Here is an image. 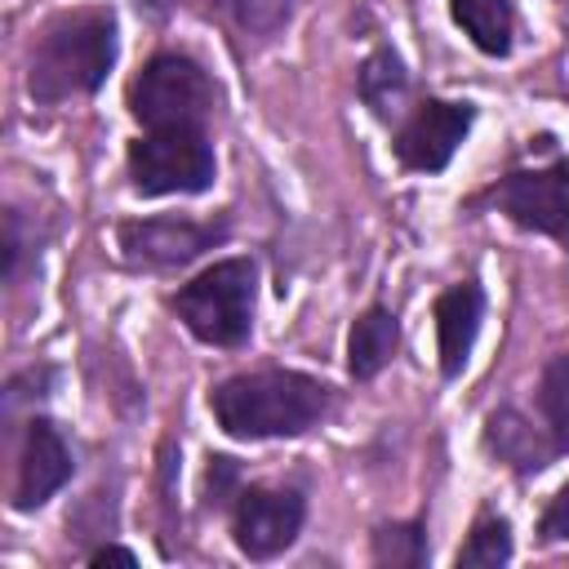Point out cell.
<instances>
[{
    "label": "cell",
    "instance_id": "4fadbf2b",
    "mask_svg": "<svg viewBox=\"0 0 569 569\" xmlns=\"http://www.w3.org/2000/svg\"><path fill=\"white\" fill-rule=\"evenodd\" d=\"M396 347H400V320H396V311L382 307V302L365 307L351 320V329H347V369H351V378L356 382L378 378L396 360Z\"/></svg>",
    "mask_w": 569,
    "mask_h": 569
},
{
    "label": "cell",
    "instance_id": "603a6c76",
    "mask_svg": "<svg viewBox=\"0 0 569 569\" xmlns=\"http://www.w3.org/2000/svg\"><path fill=\"white\" fill-rule=\"evenodd\" d=\"M89 565H138V556L129 547H98L89 556Z\"/></svg>",
    "mask_w": 569,
    "mask_h": 569
},
{
    "label": "cell",
    "instance_id": "7a4b0ae2",
    "mask_svg": "<svg viewBox=\"0 0 569 569\" xmlns=\"http://www.w3.org/2000/svg\"><path fill=\"white\" fill-rule=\"evenodd\" d=\"M120 53V22L107 4L67 9L49 18L31 44L27 62V93L44 107L67 98H89L102 89Z\"/></svg>",
    "mask_w": 569,
    "mask_h": 569
},
{
    "label": "cell",
    "instance_id": "ffe728a7",
    "mask_svg": "<svg viewBox=\"0 0 569 569\" xmlns=\"http://www.w3.org/2000/svg\"><path fill=\"white\" fill-rule=\"evenodd\" d=\"M27 222L18 209L4 213V284H18L22 280V258H27Z\"/></svg>",
    "mask_w": 569,
    "mask_h": 569
},
{
    "label": "cell",
    "instance_id": "d6986e66",
    "mask_svg": "<svg viewBox=\"0 0 569 569\" xmlns=\"http://www.w3.org/2000/svg\"><path fill=\"white\" fill-rule=\"evenodd\" d=\"M373 565L391 569H418L427 565V525L422 520H391L373 529Z\"/></svg>",
    "mask_w": 569,
    "mask_h": 569
},
{
    "label": "cell",
    "instance_id": "3957f363",
    "mask_svg": "<svg viewBox=\"0 0 569 569\" xmlns=\"http://www.w3.org/2000/svg\"><path fill=\"white\" fill-rule=\"evenodd\" d=\"M258 307V267L253 258H222L191 276L178 293H169V311L187 325L196 342L236 351L253 333Z\"/></svg>",
    "mask_w": 569,
    "mask_h": 569
},
{
    "label": "cell",
    "instance_id": "7c38bea8",
    "mask_svg": "<svg viewBox=\"0 0 569 569\" xmlns=\"http://www.w3.org/2000/svg\"><path fill=\"white\" fill-rule=\"evenodd\" d=\"M485 449L498 458V462H507L511 471H520V476H533V471H542V467H551L556 458H560V449L551 445V436H547V427H533L520 409H493L489 418H485Z\"/></svg>",
    "mask_w": 569,
    "mask_h": 569
},
{
    "label": "cell",
    "instance_id": "8992f818",
    "mask_svg": "<svg viewBox=\"0 0 569 569\" xmlns=\"http://www.w3.org/2000/svg\"><path fill=\"white\" fill-rule=\"evenodd\" d=\"M307 498L280 485H244L231 502V542L249 560H276L302 533Z\"/></svg>",
    "mask_w": 569,
    "mask_h": 569
},
{
    "label": "cell",
    "instance_id": "e0dca14e",
    "mask_svg": "<svg viewBox=\"0 0 569 569\" xmlns=\"http://www.w3.org/2000/svg\"><path fill=\"white\" fill-rule=\"evenodd\" d=\"M511 551H516V542H511V525H507L502 516L485 511V516H476V525H471L467 542L458 547L453 565H458V569H498V565L511 560Z\"/></svg>",
    "mask_w": 569,
    "mask_h": 569
},
{
    "label": "cell",
    "instance_id": "44dd1931",
    "mask_svg": "<svg viewBox=\"0 0 569 569\" xmlns=\"http://www.w3.org/2000/svg\"><path fill=\"white\" fill-rule=\"evenodd\" d=\"M538 538L542 542H569V480L556 489V498L547 502L542 520H538Z\"/></svg>",
    "mask_w": 569,
    "mask_h": 569
},
{
    "label": "cell",
    "instance_id": "30bf717a",
    "mask_svg": "<svg viewBox=\"0 0 569 569\" xmlns=\"http://www.w3.org/2000/svg\"><path fill=\"white\" fill-rule=\"evenodd\" d=\"M76 471L71 445L49 418H31L18 449V476H13V511H40Z\"/></svg>",
    "mask_w": 569,
    "mask_h": 569
},
{
    "label": "cell",
    "instance_id": "5b68a950",
    "mask_svg": "<svg viewBox=\"0 0 569 569\" xmlns=\"http://www.w3.org/2000/svg\"><path fill=\"white\" fill-rule=\"evenodd\" d=\"M129 187L138 196H200L218 178L204 129H147L129 142Z\"/></svg>",
    "mask_w": 569,
    "mask_h": 569
},
{
    "label": "cell",
    "instance_id": "7402d4cb",
    "mask_svg": "<svg viewBox=\"0 0 569 569\" xmlns=\"http://www.w3.org/2000/svg\"><path fill=\"white\" fill-rule=\"evenodd\" d=\"M240 480V467H236V458H222V453H213L209 458V467H204V493H209V502L218 507V502H227V493H231V485Z\"/></svg>",
    "mask_w": 569,
    "mask_h": 569
},
{
    "label": "cell",
    "instance_id": "9c48e42d",
    "mask_svg": "<svg viewBox=\"0 0 569 569\" xmlns=\"http://www.w3.org/2000/svg\"><path fill=\"white\" fill-rule=\"evenodd\" d=\"M227 236V227L218 222H191V218H133L120 222L116 240L129 267L142 271H173L187 267L191 258H200L204 249H213Z\"/></svg>",
    "mask_w": 569,
    "mask_h": 569
},
{
    "label": "cell",
    "instance_id": "ba28073f",
    "mask_svg": "<svg viewBox=\"0 0 569 569\" xmlns=\"http://www.w3.org/2000/svg\"><path fill=\"white\" fill-rule=\"evenodd\" d=\"M476 107L471 102H449V98H422L391 138V151L405 169L413 173H440L453 151L462 147V138L471 133Z\"/></svg>",
    "mask_w": 569,
    "mask_h": 569
},
{
    "label": "cell",
    "instance_id": "5bb4252c",
    "mask_svg": "<svg viewBox=\"0 0 569 569\" xmlns=\"http://www.w3.org/2000/svg\"><path fill=\"white\" fill-rule=\"evenodd\" d=\"M449 18L489 58H507L516 44V4L511 0H449Z\"/></svg>",
    "mask_w": 569,
    "mask_h": 569
},
{
    "label": "cell",
    "instance_id": "8fae6325",
    "mask_svg": "<svg viewBox=\"0 0 569 569\" xmlns=\"http://www.w3.org/2000/svg\"><path fill=\"white\" fill-rule=\"evenodd\" d=\"M436 351H440V373L445 378H458L471 360V347H476V333H480V320H485V289L476 280H462V284H449L436 307Z\"/></svg>",
    "mask_w": 569,
    "mask_h": 569
},
{
    "label": "cell",
    "instance_id": "9a60e30c",
    "mask_svg": "<svg viewBox=\"0 0 569 569\" xmlns=\"http://www.w3.org/2000/svg\"><path fill=\"white\" fill-rule=\"evenodd\" d=\"M356 93H360V102H365L378 120H400L405 98H409V71H405L400 53H396V49H373V53L360 62Z\"/></svg>",
    "mask_w": 569,
    "mask_h": 569
},
{
    "label": "cell",
    "instance_id": "ac0fdd59",
    "mask_svg": "<svg viewBox=\"0 0 569 569\" xmlns=\"http://www.w3.org/2000/svg\"><path fill=\"white\" fill-rule=\"evenodd\" d=\"M209 4L244 40H271L289 22V9H293V0H209Z\"/></svg>",
    "mask_w": 569,
    "mask_h": 569
},
{
    "label": "cell",
    "instance_id": "52a82bcc",
    "mask_svg": "<svg viewBox=\"0 0 569 569\" xmlns=\"http://www.w3.org/2000/svg\"><path fill=\"white\" fill-rule=\"evenodd\" d=\"M489 204L516 227L569 244V160L542 169H511L489 187Z\"/></svg>",
    "mask_w": 569,
    "mask_h": 569
},
{
    "label": "cell",
    "instance_id": "2e32d148",
    "mask_svg": "<svg viewBox=\"0 0 569 569\" xmlns=\"http://www.w3.org/2000/svg\"><path fill=\"white\" fill-rule=\"evenodd\" d=\"M538 418L560 453H569V351L551 356L538 378Z\"/></svg>",
    "mask_w": 569,
    "mask_h": 569
},
{
    "label": "cell",
    "instance_id": "277c9868",
    "mask_svg": "<svg viewBox=\"0 0 569 569\" xmlns=\"http://www.w3.org/2000/svg\"><path fill=\"white\" fill-rule=\"evenodd\" d=\"M218 89L187 53H156L129 80V111L142 129H204Z\"/></svg>",
    "mask_w": 569,
    "mask_h": 569
},
{
    "label": "cell",
    "instance_id": "6da1fadb",
    "mask_svg": "<svg viewBox=\"0 0 569 569\" xmlns=\"http://www.w3.org/2000/svg\"><path fill=\"white\" fill-rule=\"evenodd\" d=\"M333 409V387L302 369L231 373L209 391V413L231 440L307 436Z\"/></svg>",
    "mask_w": 569,
    "mask_h": 569
}]
</instances>
